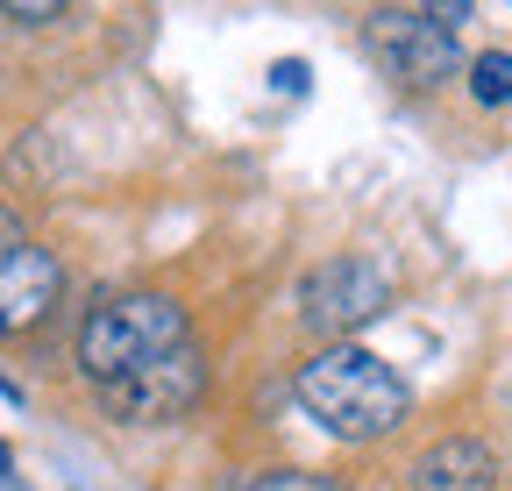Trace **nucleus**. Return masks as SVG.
I'll use <instances>...</instances> for the list:
<instances>
[{
  "instance_id": "10",
  "label": "nucleus",
  "mask_w": 512,
  "mask_h": 491,
  "mask_svg": "<svg viewBox=\"0 0 512 491\" xmlns=\"http://www.w3.org/2000/svg\"><path fill=\"white\" fill-rule=\"evenodd\" d=\"M22 250H29V242H22V214H15V207H0V264L22 257Z\"/></svg>"
},
{
  "instance_id": "8",
  "label": "nucleus",
  "mask_w": 512,
  "mask_h": 491,
  "mask_svg": "<svg viewBox=\"0 0 512 491\" xmlns=\"http://www.w3.org/2000/svg\"><path fill=\"white\" fill-rule=\"evenodd\" d=\"M470 100L477 107H512V57L505 50H484L470 65Z\"/></svg>"
},
{
  "instance_id": "1",
  "label": "nucleus",
  "mask_w": 512,
  "mask_h": 491,
  "mask_svg": "<svg viewBox=\"0 0 512 491\" xmlns=\"http://www.w3.org/2000/svg\"><path fill=\"white\" fill-rule=\"evenodd\" d=\"M299 413L313 427H328L335 442H377L413 413V385L392 371L384 356L356 349V342H335L320 349L313 363H299Z\"/></svg>"
},
{
  "instance_id": "9",
  "label": "nucleus",
  "mask_w": 512,
  "mask_h": 491,
  "mask_svg": "<svg viewBox=\"0 0 512 491\" xmlns=\"http://www.w3.org/2000/svg\"><path fill=\"white\" fill-rule=\"evenodd\" d=\"M242 491H342L328 477H306V470H264V477H249Z\"/></svg>"
},
{
  "instance_id": "6",
  "label": "nucleus",
  "mask_w": 512,
  "mask_h": 491,
  "mask_svg": "<svg viewBox=\"0 0 512 491\" xmlns=\"http://www.w3.org/2000/svg\"><path fill=\"white\" fill-rule=\"evenodd\" d=\"M57 299H64V264L50 250H29L0 264V342H15L29 328H43L57 314Z\"/></svg>"
},
{
  "instance_id": "12",
  "label": "nucleus",
  "mask_w": 512,
  "mask_h": 491,
  "mask_svg": "<svg viewBox=\"0 0 512 491\" xmlns=\"http://www.w3.org/2000/svg\"><path fill=\"white\" fill-rule=\"evenodd\" d=\"M8 470H15V456H8V442H0V477H8Z\"/></svg>"
},
{
  "instance_id": "3",
  "label": "nucleus",
  "mask_w": 512,
  "mask_h": 491,
  "mask_svg": "<svg viewBox=\"0 0 512 491\" xmlns=\"http://www.w3.org/2000/svg\"><path fill=\"white\" fill-rule=\"evenodd\" d=\"M392 306V278H384L377 257H328L320 271L299 278V321L306 335H356L363 321H377Z\"/></svg>"
},
{
  "instance_id": "4",
  "label": "nucleus",
  "mask_w": 512,
  "mask_h": 491,
  "mask_svg": "<svg viewBox=\"0 0 512 491\" xmlns=\"http://www.w3.org/2000/svg\"><path fill=\"white\" fill-rule=\"evenodd\" d=\"M456 22H463V8H377L370 43H377L384 65H392V79L441 86L456 72Z\"/></svg>"
},
{
  "instance_id": "7",
  "label": "nucleus",
  "mask_w": 512,
  "mask_h": 491,
  "mask_svg": "<svg viewBox=\"0 0 512 491\" xmlns=\"http://www.w3.org/2000/svg\"><path fill=\"white\" fill-rule=\"evenodd\" d=\"M413 491H498V456L470 435H448L413 463Z\"/></svg>"
},
{
  "instance_id": "5",
  "label": "nucleus",
  "mask_w": 512,
  "mask_h": 491,
  "mask_svg": "<svg viewBox=\"0 0 512 491\" xmlns=\"http://www.w3.org/2000/svg\"><path fill=\"white\" fill-rule=\"evenodd\" d=\"M200 392H207V363H200V349L185 342V349L157 356L150 371H136L128 385H114L107 406H114L121 420H136V427H157V420H178Z\"/></svg>"
},
{
  "instance_id": "2",
  "label": "nucleus",
  "mask_w": 512,
  "mask_h": 491,
  "mask_svg": "<svg viewBox=\"0 0 512 491\" xmlns=\"http://www.w3.org/2000/svg\"><path fill=\"white\" fill-rule=\"evenodd\" d=\"M171 349H185V306L164 299V292H121V299L93 306L79 321V342H72L79 371L100 392L128 385L136 371H150V363L171 356Z\"/></svg>"
},
{
  "instance_id": "13",
  "label": "nucleus",
  "mask_w": 512,
  "mask_h": 491,
  "mask_svg": "<svg viewBox=\"0 0 512 491\" xmlns=\"http://www.w3.org/2000/svg\"><path fill=\"white\" fill-rule=\"evenodd\" d=\"M0 399H22V392H15V385H8V378H0Z\"/></svg>"
},
{
  "instance_id": "11",
  "label": "nucleus",
  "mask_w": 512,
  "mask_h": 491,
  "mask_svg": "<svg viewBox=\"0 0 512 491\" xmlns=\"http://www.w3.org/2000/svg\"><path fill=\"white\" fill-rule=\"evenodd\" d=\"M271 86H278V93H306V65H299V57H278V65H271Z\"/></svg>"
}]
</instances>
